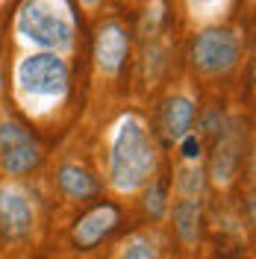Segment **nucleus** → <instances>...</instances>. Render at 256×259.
I'll return each mask as SVG.
<instances>
[{
  "instance_id": "9b49d317",
  "label": "nucleus",
  "mask_w": 256,
  "mask_h": 259,
  "mask_svg": "<svg viewBox=\"0 0 256 259\" xmlns=\"http://www.w3.org/2000/svg\"><path fill=\"white\" fill-rule=\"evenodd\" d=\"M174 230L183 244H197L200 239V200L197 197H180L174 203Z\"/></svg>"
},
{
  "instance_id": "39448f33",
  "label": "nucleus",
  "mask_w": 256,
  "mask_h": 259,
  "mask_svg": "<svg viewBox=\"0 0 256 259\" xmlns=\"http://www.w3.org/2000/svg\"><path fill=\"white\" fill-rule=\"evenodd\" d=\"M241 59V38L236 30L227 27H206L197 32L192 48V65L194 71L206 80L227 77Z\"/></svg>"
},
{
  "instance_id": "4468645a",
  "label": "nucleus",
  "mask_w": 256,
  "mask_h": 259,
  "mask_svg": "<svg viewBox=\"0 0 256 259\" xmlns=\"http://www.w3.org/2000/svg\"><path fill=\"white\" fill-rule=\"evenodd\" d=\"M203 189V171L197 168V162L180 165L177 168V192L180 197H197Z\"/></svg>"
},
{
  "instance_id": "f8f14e48",
  "label": "nucleus",
  "mask_w": 256,
  "mask_h": 259,
  "mask_svg": "<svg viewBox=\"0 0 256 259\" xmlns=\"http://www.w3.org/2000/svg\"><path fill=\"white\" fill-rule=\"evenodd\" d=\"M115 259H159V242L150 233H133L127 242L121 244Z\"/></svg>"
},
{
  "instance_id": "423d86ee",
  "label": "nucleus",
  "mask_w": 256,
  "mask_h": 259,
  "mask_svg": "<svg viewBox=\"0 0 256 259\" xmlns=\"http://www.w3.org/2000/svg\"><path fill=\"white\" fill-rule=\"evenodd\" d=\"M121 227V209L103 200L92 206L89 212H82L80 218L71 227V247L77 253H89V250H97L103 242H109Z\"/></svg>"
},
{
  "instance_id": "20e7f679",
  "label": "nucleus",
  "mask_w": 256,
  "mask_h": 259,
  "mask_svg": "<svg viewBox=\"0 0 256 259\" xmlns=\"http://www.w3.org/2000/svg\"><path fill=\"white\" fill-rule=\"evenodd\" d=\"M38 227V203L35 194L18 180L0 186V242L27 244Z\"/></svg>"
},
{
  "instance_id": "2eb2a0df",
  "label": "nucleus",
  "mask_w": 256,
  "mask_h": 259,
  "mask_svg": "<svg viewBox=\"0 0 256 259\" xmlns=\"http://www.w3.org/2000/svg\"><path fill=\"white\" fill-rule=\"evenodd\" d=\"M144 212L153 218V221H162V215L168 212V200H165V189L162 183H147L144 186Z\"/></svg>"
},
{
  "instance_id": "1a4fd4ad",
  "label": "nucleus",
  "mask_w": 256,
  "mask_h": 259,
  "mask_svg": "<svg viewBox=\"0 0 256 259\" xmlns=\"http://www.w3.org/2000/svg\"><path fill=\"white\" fill-rule=\"evenodd\" d=\"M194 109L192 97L186 95H171L162 100L159 106V133L165 136V142L168 145H177L180 139H186L194 127Z\"/></svg>"
},
{
  "instance_id": "0eeeda50",
  "label": "nucleus",
  "mask_w": 256,
  "mask_h": 259,
  "mask_svg": "<svg viewBox=\"0 0 256 259\" xmlns=\"http://www.w3.org/2000/svg\"><path fill=\"white\" fill-rule=\"evenodd\" d=\"M130 53V32L121 21H103L95 38V65L103 77H118Z\"/></svg>"
},
{
  "instance_id": "f03ea898",
  "label": "nucleus",
  "mask_w": 256,
  "mask_h": 259,
  "mask_svg": "<svg viewBox=\"0 0 256 259\" xmlns=\"http://www.w3.org/2000/svg\"><path fill=\"white\" fill-rule=\"evenodd\" d=\"M71 89V65L62 53L32 50L15 65V97L30 115L59 109Z\"/></svg>"
},
{
  "instance_id": "6e6552de",
  "label": "nucleus",
  "mask_w": 256,
  "mask_h": 259,
  "mask_svg": "<svg viewBox=\"0 0 256 259\" xmlns=\"http://www.w3.org/2000/svg\"><path fill=\"white\" fill-rule=\"evenodd\" d=\"M41 162H45V150H41V145L32 139L30 133L21 136V139H15L12 145L0 147V171L9 180L30 177Z\"/></svg>"
},
{
  "instance_id": "ddd939ff",
  "label": "nucleus",
  "mask_w": 256,
  "mask_h": 259,
  "mask_svg": "<svg viewBox=\"0 0 256 259\" xmlns=\"http://www.w3.org/2000/svg\"><path fill=\"white\" fill-rule=\"evenodd\" d=\"M236 162H239V142L230 139V136H224V139L218 142V150H215V165H212L215 180H230Z\"/></svg>"
},
{
  "instance_id": "7ed1b4c3",
  "label": "nucleus",
  "mask_w": 256,
  "mask_h": 259,
  "mask_svg": "<svg viewBox=\"0 0 256 259\" xmlns=\"http://www.w3.org/2000/svg\"><path fill=\"white\" fill-rule=\"evenodd\" d=\"M15 35L38 50L68 53L77 41V21L65 0H24L15 12Z\"/></svg>"
},
{
  "instance_id": "dca6fc26",
  "label": "nucleus",
  "mask_w": 256,
  "mask_h": 259,
  "mask_svg": "<svg viewBox=\"0 0 256 259\" xmlns=\"http://www.w3.org/2000/svg\"><path fill=\"white\" fill-rule=\"evenodd\" d=\"M82 6H86V9H89V12H95L97 6H100V3H103V0H80Z\"/></svg>"
},
{
  "instance_id": "9d476101",
  "label": "nucleus",
  "mask_w": 256,
  "mask_h": 259,
  "mask_svg": "<svg viewBox=\"0 0 256 259\" xmlns=\"http://www.w3.org/2000/svg\"><path fill=\"white\" fill-rule=\"evenodd\" d=\"M56 189L68 203H86L100 194V180L80 162H62L56 171Z\"/></svg>"
},
{
  "instance_id": "f257e3e1",
  "label": "nucleus",
  "mask_w": 256,
  "mask_h": 259,
  "mask_svg": "<svg viewBox=\"0 0 256 259\" xmlns=\"http://www.w3.org/2000/svg\"><path fill=\"white\" fill-rule=\"evenodd\" d=\"M159 171V153L142 118L127 115L118 121L109 139V186L121 194L142 192Z\"/></svg>"
},
{
  "instance_id": "f3484780",
  "label": "nucleus",
  "mask_w": 256,
  "mask_h": 259,
  "mask_svg": "<svg viewBox=\"0 0 256 259\" xmlns=\"http://www.w3.org/2000/svg\"><path fill=\"white\" fill-rule=\"evenodd\" d=\"M27 259H48V256H27Z\"/></svg>"
}]
</instances>
